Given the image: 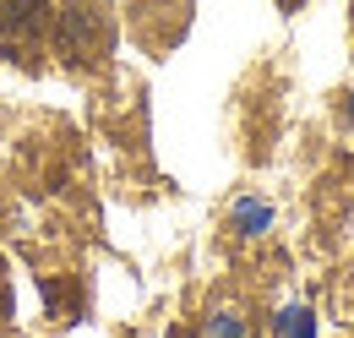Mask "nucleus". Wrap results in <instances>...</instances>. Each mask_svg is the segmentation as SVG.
<instances>
[{"instance_id": "nucleus-1", "label": "nucleus", "mask_w": 354, "mask_h": 338, "mask_svg": "<svg viewBox=\"0 0 354 338\" xmlns=\"http://www.w3.org/2000/svg\"><path fill=\"white\" fill-rule=\"evenodd\" d=\"M55 49L71 66H98L115 49V11H109V0H60L55 6Z\"/></svg>"}, {"instance_id": "nucleus-2", "label": "nucleus", "mask_w": 354, "mask_h": 338, "mask_svg": "<svg viewBox=\"0 0 354 338\" xmlns=\"http://www.w3.org/2000/svg\"><path fill=\"white\" fill-rule=\"evenodd\" d=\"M55 44V6L49 0H0V55L17 66H39Z\"/></svg>"}, {"instance_id": "nucleus-3", "label": "nucleus", "mask_w": 354, "mask_h": 338, "mask_svg": "<svg viewBox=\"0 0 354 338\" xmlns=\"http://www.w3.org/2000/svg\"><path fill=\"white\" fill-rule=\"evenodd\" d=\"M310 333H316V322H310V311H300V305H289L278 317V338H310Z\"/></svg>"}, {"instance_id": "nucleus-4", "label": "nucleus", "mask_w": 354, "mask_h": 338, "mask_svg": "<svg viewBox=\"0 0 354 338\" xmlns=\"http://www.w3.org/2000/svg\"><path fill=\"white\" fill-rule=\"evenodd\" d=\"M234 224H245V235H257L267 224V208L262 202H240V208H234Z\"/></svg>"}, {"instance_id": "nucleus-5", "label": "nucleus", "mask_w": 354, "mask_h": 338, "mask_svg": "<svg viewBox=\"0 0 354 338\" xmlns=\"http://www.w3.org/2000/svg\"><path fill=\"white\" fill-rule=\"evenodd\" d=\"M213 338H245V322H240V317H229V311H223L218 322H213Z\"/></svg>"}, {"instance_id": "nucleus-6", "label": "nucleus", "mask_w": 354, "mask_h": 338, "mask_svg": "<svg viewBox=\"0 0 354 338\" xmlns=\"http://www.w3.org/2000/svg\"><path fill=\"white\" fill-rule=\"evenodd\" d=\"M278 6H283V11H300V6H306V0H278Z\"/></svg>"}, {"instance_id": "nucleus-7", "label": "nucleus", "mask_w": 354, "mask_h": 338, "mask_svg": "<svg viewBox=\"0 0 354 338\" xmlns=\"http://www.w3.org/2000/svg\"><path fill=\"white\" fill-rule=\"evenodd\" d=\"M349 126H354V104H349Z\"/></svg>"}]
</instances>
